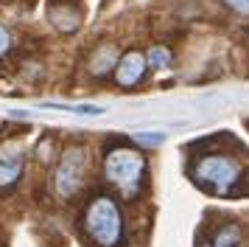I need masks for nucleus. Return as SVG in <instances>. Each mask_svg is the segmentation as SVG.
Instances as JSON below:
<instances>
[{
	"mask_svg": "<svg viewBox=\"0 0 249 247\" xmlns=\"http://www.w3.org/2000/svg\"><path fill=\"white\" fill-rule=\"evenodd\" d=\"M84 230L92 239L95 247H121L124 245V213L118 208V202L109 194L92 197L87 211H84Z\"/></svg>",
	"mask_w": 249,
	"mask_h": 247,
	"instance_id": "obj_1",
	"label": "nucleus"
},
{
	"mask_svg": "<svg viewBox=\"0 0 249 247\" xmlns=\"http://www.w3.org/2000/svg\"><path fill=\"white\" fill-rule=\"evenodd\" d=\"M104 177L109 185L124 194L126 200H135L140 188H143V180H146V157L137 149L129 146H115L107 152L104 157Z\"/></svg>",
	"mask_w": 249,
	"mask_h": 247,
	"instance_id": "obj_2",
	"label": "nucleus"
},
{
	"mask_svg": "<svg viewBox=\"0 0 249 247\" xmlns=\"http://www.w3.org/2000/svg\"><path fill=\"white\" fill-rule=\"evenodd\" d=\"M193 180L213 194H230L232 185L241 180V166H238V160L227 155H207L196 163Z\"/></svg>",
	"mask_w": 249,
	"mask_h": 247,
	"instance_id": "obj_3",
	"label": "nucleus"
},
{
	"mask_svg": "<svg viewBox=\"0 0 249 247\" xmlns=\"http://www.w3.org/2000/svg\"><path fill=\"white\" fill-rule=\"evenodd\" d=\"M84 166H87V152L81 146H68L56 163V174H53V188L62 200H70L81 185L84 177Z\"/></svg>",
	"mask_w": 249,
	"mask_h": 247,
	"instance_id": "obj_4",
	"label": "nucleus"
},
{
	"mask_svg": "<svg viewBox=\"0 0 249 247\" xmlns=\"http://www.w3.org/2000/svg\"><path fill=\"white\" fill-rule=\"evenodd\" d=\"M146 67H148V59L143 51H129L115 65V82L121 87H135V84H140V79L146 76Z\"/></svg>",
	"mask_w": 249,
	"mask_h": 247,
	"instance_id": "obj_5",
	"label": "nucleus"
},
{
	"mask_svg": "<svg viewBox=\"0 0 249 247\" xmlns=\"http://www.w3.org/2000/svg\"><path fill=\"white\" fill-rule=\"evenodd\" d=\"M23 177V152L20 149H3L0 152V188H9Z\"/></svg>",
	"mask_w": 249,
	"mask_h": 247,
	"instance_id": "obj_6",
	"label": "nucleus"
},
{
	"mask_svg": "<svg viewBox=\"0 0 249 247\" xmlns=\"http://www.w3.org/2000/svg\"><path fill=\"white\" fill-rule=\"evenodd\" d=\"M238 245H241V227H238V225H224V227L215 233L210 247H238Z\"/></svg>",
	"mask_w": 249,
	"mask_h": 247,
	"instance_id": "obj_7",
	"label": "nucleus"
},
{
	"mask_svg": "<svg viewBox=\"0 0 249 247\" xmlns=\"http://www.w3.org/2000/svg\"><path fill=\"white\" fill-rule=\"evenodd\" d=\"M45 107L51 110H68V112H76V115H104V107L98 104H59V101H48Z\"/></svg>",
	"mask_w": 249,
	"mask_h": 247,
	"instance_id": "obj_8",
	"label": "nucleus"
},
{
	"mask_svg": "<svg viewBox=\"0 0 249 247\" xmlns=\"http://www.w3.org/2000/svg\"><path fill=\"white\" fill-rule=\"evenodd\" d=\"M148 67H157V70H162V67H168L171 62H174V56H171L168 48H162V45H154L151 51H148Z\"/></svg>",
	"mask_w": 249,
	"mask_h": 247,
	"instance_id": "obj_9",
	"label": "nucleus"
},
{
	"mask_svg": "<svg viewBox=\"0 0 249 247\" xmlns=\"http://www.w3.org/2000/svg\"><path fill=\"white\" fill-rule=\"evenodd\" d=\"M112 48H101V62H92V73H104L112 70Z\"/></svg>",
	"mask_w": 249,
	"mask_h": 247,
	"instance_id": "obj_10",
	"label": "nucleus"
},
{
	"mask_svg": "<svg viewBox=\"0 0 249 247\" xmlns=\"http://www.w3.org/2000/svg\"><path fill=\"white\" fill-rule=\"evenodd\" d=\"M135 141L137 144H143V146H160L162 141H165V135L162 132H137Z\"/></svg>",
	"mask_w": 249,
	"mask_h": 247,
	"instance_id": "obj_11",
	"label": "nucleus"
},
{
	"mask_svg": "<svg viewBox=\"0 0 249 247\" xmlns=\"http://www.w3.org/2000/svg\"><path fill=\"white\" fill-rule=\"evenodd\" d=\"M9 48H12V37H9V31L0 25V56L9 54Z\"/></svg>",
	"mask_w": 249,
	"mask_h": 247,
	"instance_id": "obj_12",
	"label": "nucleus"
},
{
	"mask_svg": "<svg viewBox=\"0 0 249 247\" xmlns=\"http://www.w3.org/2000/svg\"><path fill=\"white\" fill-rule=\"evenodd\" d=\"M230 9H235V11H241V14H249V0H224Z\"/></svg>",
	"mask_w": 249,
	"mask_h": 247,
	"instance_id": "obj_13",
	"label": "nucleus"
}]
</instances>
